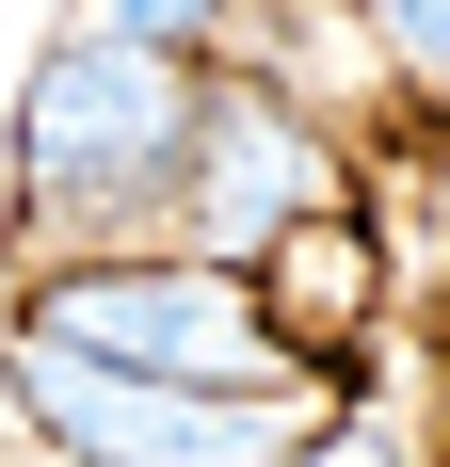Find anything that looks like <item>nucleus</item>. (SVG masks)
<instances>
[{"instance_id":"nucleus-1","label":"nucleus","mask_w":450,"mask_h":467,"mask_svg":"<svg viewBox=\"0 0 450 467\" xmlns=\"http://www.w3.org/2000/svg\"><path fill=\"white\" fill-rule=\"evenodd\" d=\"M16 210L33 226H113V210H161L193 193V145H210V81H193L178 48L113 33V16H65L33 48V81H16Z\"/></svg>"},{"instance_id":"nucleus-2","label":"nucleus","mask_w":450,"mask_h":467,"mask_svg":"<svg viewBox=\"0 0 450 467\" xmlns=\"http://www.w3.org/2000/svg\"><path fill=\"white\" fill-rule=\"evenodd\" d=\"M33 338L97 355V371H161V387H241V403H306V355L258 306L241 258H65L33 290Z\"/></svg>"},{"instance_id":"nucleus-3","label":"nucleus","mask_w":450,"mask_h":467,"mask_svg":"<svg viewBox=\"0 0 450 467\" xmlns=\"http://www.w3.org/2000/svg\"><path fill=\"white\" fill-rule=\"evenodd\" d=\"M0 403L48 435L65 467H322L306 403H241V387H161V371H97L65 338H0Z\"/></svg>"},{"instance_id":"nucleus-4","label":"nucleus","mask_w":450,"mask_h":467,"mask_svg":"<svg viewBox=\"0 0 450 467\" xmlns=\"http://www.w3.org/2000/svg\"><path fill=\"white\" fill-rule=\"evenodd\" d=\"M322 178H338V161H322V130H306L273 81H210V145H193V210H210V258H241V275H258L290 226H322V210H338Z\"/></svg>"},{"instance_id":"nucleus-5","label":"nucleus","mask_w":450,"mask_h":467,"mask_svg":"<svg viewBox=\"0 0 450 467\" xmlns=\"http://www.w3.org/2000/svg\"><path fill=\"white\" fill-rule=\"evenodd\" d=\"M258 306L290 323V355H306V338H370V226H354V210L290 226V242L258 258Z\"/></svg>"},{"instance_id":"nucleus-6","label":"nucleus","mask_w":450,"mask_h":467,"mask_svg":"<svg viewBox=\"0 0 450 467\" xmlns=\"http://www.w3.org/2000/svg\"><path fill=\"white\" fill-rule=\"evenodd\" d=\"M81 16H113V33H145V48H225V0H81Z\"/></svg>"},{"instance_id":"nucleus-7","label":"nucleus","mask_w":450,"mask_h":467,"mask_svg":"<svg viewBox=\"0 0 450 467\" xmlns=\"http://www.w3.org/2000/svg\"><path fill=\"white\" fill-rule=\"evenodd\" d=\"M354 16H370L386 48H403L418 81H450V0H354Z\"/></svg>"}]
</instances>
